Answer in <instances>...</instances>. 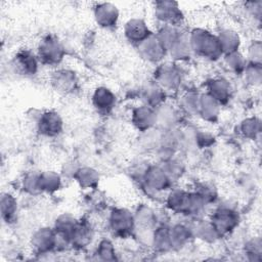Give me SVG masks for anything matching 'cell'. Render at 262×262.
Segmentation results:
<instances>
[{
    "label": "cell",
    "instance_id": "9c48e42d",
    "mask_svg": "<svg viewBox=\"0 0 262 262\" xmlns=\"http://www.w3.org/2000/svg\"><path fill=\"white\" fill-rule=\"evenodd\" d=\"M15 64L25 74H32L36 70V61L34 56H32L27 52L21 53L16 57Z\"/></svg>",
    "mask_w": 262,
    "mask_h": 262
},
{
    "label": "cell",
    "instance_id": "7a4b0ae2",
    "mask_svg": "<svg viewBox=\"0 0 262 262\" xmlns=\"http://www.w3.org/2000/svg\"><path fill=\"white\" fill-rule=\"evenodd\" d=\"M40 54L48 61H57L61 58V47L55 40L48 39L42 44Z\"/></svg>",
    "mask_w": 262,
    "mask_h": 262
},
{
    "label": "cell",
    "instance_id": "3957f363",
    "mask_svg": "<svg viewBox=\"0 0 262 262\" xmlns=\"http://www.w3.org/2000/svg\"><path fill=\"white\" fill-rule=\"evenodd\" d=\"M147 29L141 20L134 19L131 20L126 28V35L129 37L130 40L136 41V42H143L146 38Z\"/></svg>",
    "mask_w": 262,
    "mask_h": 262
},
{
    "label": "cell",
    "instance_id": "30bf717a",
    "mask_svg": "<svg viewBox=\"0 0 262 262\" xmlns=\"http://www.w3.org/2000/svg\"><path fill=\"white\" fill-rule=\"evenodd\" d=\"M94 102L95 105L101 110H106L112 106L114 102L113 94L104 88L98 89L94 95Z\"/></svg>",
    "mask_w": 262,
    "mask_h": 262
},
{
    "label": "cell",
    "instance_id": "5b68a950",
    "mask_svg": "<svg viewBox=\"0 0 262 262\" xmlns=\"http://www.w3.org/2000/svg\"><path fill=\"white\" fill-rule=\"evenodd\" d=\"M214 221H215V224L213 225V227L215 228L216 231L217 230L226 231L234 225L235 218L233 217V214L231 211L222 210L215 215Z\"/></svg>",
    "mask_w": 262,
    "mask_h": 262
},
{
    "label": "cell",
    "instance_id": "ba28073f",
    "mask_svg": "<svg viewBox=\"0 0 262 262\" xmlns=\"http://www.w3.org/2000/svg\"><path fill=\"white\" fill-rule=\"evenodd\" d=\"M35 244L36 247L40 251H46L54 246L55 243V236L54 234L47 229H42L40 230L36 236H35Z\"/></svg>",
    "mask_w": 262,
    "mask_h": 262
},
{
    "label": "cell",
    "instance_id": "8992f818",
    "mask_svg": "<svg viewBox=\"0 0 262 262\" xmlns=\"http://www.w3.org/2000/svg\"><path fill=\"white\" fill-rule=\"evenodd\" d=\"M113 228L117 231H126L132 225V217L131 215L123 210L117 211L114 213L112 218Z\"/></svg>",
    "mask_w": 262,
    "mask_h": 262
},
{
    "label": "cell",
    "instance_id": "5bb4252c",
    "mask_svg": "<svg viewBox=\"0 0 262 262\" xmlns=\"http://www.w3.org/2000/svg\"><path fill=\"white\" fill-rule=\"evenodd\" d=\"M100 255L101 256H104L105 259H110V256L113 254V248H112V245L107 242H104L100 245Z\"/></svg>",
    "mask_w": 262,
    "mask_h": 262
},
{
    "label": "cell",
    "instance_id": "7c38bea8",
    "mask_svg": "<svg viewBox=\"0 0 262 262\" xmlns=\"http://www.w3.org/2000/svg\"><path fill=\"white\" fill-rule=\"evenodd\" d=\"M15 211V202L10 195H6L2 199V214L3 217L10 218Z\"/></svg>",
    "mask_w": 262,
    "mask_h": 262
},
{
    "label": "cell",
    "instance_id": "6da1fadb",
    "mask_svg": "<svg viewBox=\"0 0 262 262\" xmlns=\"http://www.w3.org/2000/svg\"><path fill=\"white\" fill-rule=\"evenodd\" d=\"M191 43L198 52L209 57L217 56V54L222 51L219 40L207 32H195L193 34Z\"/></svg>",
    "mask_w": 262,
    "mask_h": 262
},
{
    "label": "cell",
    "instance_id": "8fae6325",
    "mask_svg": "<svg viewBox=\"0 0 262 262\" xmlns=\"http://www.w3.org/2000/svg\"><path fill=\"white\" fill-rule=\"evenodd\" d=\"M152 113L148 110V108H145V107H141L139 108L136 113H135V116H136V124L139 126V127H148L149 124H152V121H154V118H152Z\"/></svg>",
    "mask_w": 262,
    "mask_h": 262
},
{
    "label": "cell",
    "instance_id": "52a82bcc",
    "mask_svg": "<svg viewBox=\"0 0 262 262\" xmlns=\"http://www.w3.org/2000/svg\"><path fill=\"white\" fill-rule=\"evenodd\" d=\"M115 8L110 4H103L97 9V19L102 26H112L116 21L117 11Z\"/></svg>",
    "mask_w": 262,
    "mask_h": 262
},
{
    "label": "cell",
    "instance_id": "277c9868",
    "mask_svg": "<svg viewBox=\"0 0 262 262\" xmlns=\"http://www.w3.org/2000/svg\"><path fill=\"white\" fill-rule=\"evenodd\" d=\"M61 122L55 114H45L40 121V130L48 135L55 134L60 129Z\"/></svg>",
    "mask_w": 262,
    "mask_h": 262
},
{
    "label": "cell",
    "instance_id": "4fadbf2b",
    "mask_svg": "<svg viewBox=\"0 0 262 262\" xmlns=\"http://www.w3.org/2000/svg\"><path fill=\"white\" fill-rule=\"evenodd\" d=\"M80 181L83 182L85 185H90V182L88 179H90L92 182L95 181V174L90 169H83L80 171Z\"/></svg>",
    "mask_w": 262,
    "mask_h": 262
}]
</instances>
